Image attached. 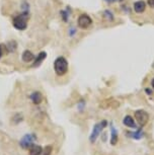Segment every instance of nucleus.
I'll list each match as a JSON object with an SVG mask.
<instances>
[{"label":"nucleus","mask_w":154,"mask_h":155,"mask_svg":"<svg viewBox=\"0 0 154 155\" xmlns=\"http://www.w3.org/2000/svg\"><path fill=\"white\" fill-rule=\"evenodd\" d=\"M104 14L107 16V19H110V20H113L114 19V15L111 13V11H109V10H106L104 11Z\"/></svg>","instance_id":"17"},{"label":"nucleus","mask_w":154,"mask_h":155,"mask_svg":"<svg viewBox=\"0 0 154 155\" xmlns=\"http://www.w3.org/2000/svg\"><path fill=\"white\" fill-rule=\"evenodd\" d=\"M106 125H107L106 121H101L100 123H97V124L93 127V130H92V132H91V135L89 136V141H90L91 143L95 142V140L97 139L98 135L101 133L103 129H104L106 127Z\"/></svg>","instance_id":"3"},{"label":"nucleus","mask_w":154,"mask_h":155,"mask_svg":"<svg viewBox=\"0 0 154 155\" xmlns=\"http://www.w3.org/2000/svg\"><path fill=\"white\" fill-rule=\"evenodd\" d=\"M148 5H149L150 7L154 8V0H148Z\"/></svg>","instance_id":"20"},{"label":"nucleus","mask_w":154,"mask_h":155,"mask_svg":"<svg viewBox=\"0 0 154 155\" xmlns=\"http://www.w3.org/2000/svg\"><path fill=\"white\" fill-rule=\"evenodd\" d=\"M6 48H7V52H11V51H14L16 49V43L12 41V42H9L6 45Z\"/></svg>","instance_id":"15"},{"label":"nucleus","mask_w":154,"mask_h":155,"mask_svg":"<svg viewBox=\"0 0 154 155\" xmlns=\"http://www.w3.org/2000/svg\"><path fill=\"white\" fill-rule=\"evenodd\" d=\"M118 1H123V0H118Z\"/></svg>","instance_id":"24"},{"label":"nucleus","mask_w":154,"mask_h":155,"mask_svg":"<svg viewBox=\"0 0 154 155\" xmlns=\"http://www.w3.org/2000/svg\"><path fill=\"white\" fill-rule=\"evenodd\" d=\"M43 151V148L41 147L40 145H33L30 148V155H40L42 153Z\"/></svg>","instance_id":"12"},{"label":"nucleus","mask_w":154,"mask_h":155,"mask_svg":"<svg viewBox=\"0 0 154 155\" xmlns=\"http://www.w3.org/2000/svg\"><path fill=\"white\" fill-rule=\"evenodd\" d=\"M123 124L125 126H127V127L129 128H136V124L134 122V119L132 118L131 116H126L123 120Z\"/></svg>","instance_id":"11"},{"label":"nucleus","mask_w":154,"mask_h":155,"mask_svg":"<svg viewBox=\"0 0 154 155\" xmlns=\"http://www.w3.org/2000/svg\"><path fill=\"white\" fill-rule=\"evenodd\" d=\"M36 140H37L36 135H34V134H25L21 138V140H20L19 144L24 149H28L34 145V142Z\"/></svg>","instance_id":"4"},{"label":"nucleus","mask_w":154,"mask_h":155,"mask_svg":"<svg viewBox=\"0 0 154 155\" xmlns=\"http://www.w3.org/2000/svg\"><path fill=\"white\" fill-rule=\"evenodd\" d=\"M34 55L31 53V51H28V50H25V51L22 53V56H21V59L25 63H30V62H33L34 60Z\"/></svg>","instance_id":"9"},{"label":"nucleus","mask_w":154,"mask_h":155,"mask_svg":"<svg viewBox=\"0 0 154 155\" xmlns=\"http://www.w3.org/2000/svg\"><path fill=\"white\" fill-rule=\"evenodd\" d=\"M51 152H52V147L51 146H47L45 148V153H44V155H50Z\"/></svg>","instance_id":"18"},{"label":"nucleus","mask_w":154,"mask_h":155,"mask_svg":"<svg viewBox=\"0 0 154 155\" xmlns=\"http://www.w3.org/2000/svg\"><path fill=\"white\" fill-rule=\"evenodd\" d=\"M128 134H129L130 137H132V138H134V139H141L142 137H143V132H142L141 130H138L137 132L128 133Z\"/></svg>","instance_id":"14"},{"label":"nucleus","mask_w":154,"mask_h":155,"mask_svg":"<svg viewBox=\"0 0 154 155\" xmlns=\"http://www.w3.org/2000/svg\"><path fill=\"white\" fill-rule=\"evenodd\" d=\"M7 52V48H6V45L4 44H0V59L3 55Z\"/></svg>","instance_id":"16"},{"label":"nucleus","mask_w":154,"mask_h":155,"mask_svg":"<svg viewBox=\"0 0 154 155\" xmlns=\"http://www.w3.org/2000/svg\"><path fill=\"white\" fill-rule=\"evenodd\" d=\"M146 91L148 92V94H151V93H152V91H151V90H150V89H148V88L146 89Z\"/></svg>","instance_id":"21"},{"label":"nucleus","mask_w":154,"mask_h":155,"mask_svg":"<svg viewBox=\"0 0 154 155\" xmlns=\"http://www.w3.org/2000/svg\"><path fill=\"white\" fill-rule=\"evenodd\" d=\"M28 12L24 11L19 15H16L12 20L13 27L18 31H25L28 28Z\"/></svg>","instance_id":"2"},{"label":"nucleus","mask_w":154,"mask_h":155,"mask_svg":"<svg viewBox=\"0 0 154 155\" xmlns=\"http://www.w3.org/2000/svg\"><path fill=\"white\" fill-rule=\"evenodd\" d=\"M30 97L34 104H40L43 101V94L40 91H34L31 94Z\"/></svg>","instance_id":"7"},{"label":"nucleus","mask_w":154,"mask_h":155,"mask_svg":"<svg viewBox=\"0 0 154 155\" xmlns=\"http://www.w3.org/2000/svg\"><path fill=\"white\" fill-rule=\"evenodd\" d=\"M61 14L63 15L64 21H67V14H65V11H61Z\"/></svg>","instance_id":"19"},{"label":"nucleus","mask_w":154,"mask_h":155,"mask_svg":"<svg viewBox=\"0 0 154 155\" xmlns=\"http://www.w3.org/2000/svg\"><path fill=\"white\" fill-rule=\"evenodd\" d=\"M135 119L136 121L138 122L139 126L143 127L148 123V120H149V115L143 110H139L135 113Z\"/></svg>","instance_id":"6"},{"label":"nucleus","mask_w":154,"mask_h":155,"mask_svg":"<svg viewBox=\"0 0 154 155\" xmlns=\"http://www.w3.org/2000/svg\"><path fill=\"white\" fill-rule=\"evenodd\" d=\"M68 61L65 57L60 56L58 57L54 62V70L56 72V74L58 76H63L65 75L68 71Z\"/></svg>","instance_id":"1"},{"label":"nucleus","mask_w":154,"mask_h":155,"mask_svg":"<svg viewBox=\"0 0 154 155\" xmlns=\"http://www.w3.org/2000/svg\"><path fill=\"white\" fill-rule=\"evenodd\" d=\"M111 129H112V138H111V143L113 145H115L116 143L118 142V132H117V130L113 127H111Z\"/></svg>","instance_id":"13"},{"label":"nucleus","mask_w":154,"mask_h":155,"mask_svg":"<svg viewBox=\"0 0 154 155\" xmlns=\"http://www.w3.org/2000/svg\"><path fill=\"white\" fill-rule=\"evenodd\" d=\"M106 2H109V3H112V2H114L115 0H106Z\"/></svg>","instance_id":"22"},{"label":"nucleus","mask_w":154,"mask_h":155,"mask_svg":"<svg viewBox=\"0 0 154 155\" xmlns=\"http://www.w3.org/2000/svg\"><path fill=\"white\" fill-rule=\"evenodd\" d=\"M77 23H78V27L80 28L86 30V28H88L92 25V19H91V17L89 15H87V14H81V15L78 17Z\"/></svg>","instance_id":"5"},{"label":"nucleus","mask_w":154,"mask_h":155,"mask_svg":"<svg viewBox=\"0 0 154 155\" xmlns=\"http://www.w3.org/2000/svg\"><path fill=\"white\" fill-rule=\"evenodd\" d=\"M47 58V53L46 52H41V53H39V55L37 56V58H34V62L33 64V66L34 67H37V66H39L41 63L43 62L44 60Z\"/></svg>","instance_id":"10"},{"label":"nucleus","mask_w":154,"mask_h":155,"mask_svg":"<svg viewBox=\"0 0 154 155\" xmlns=\"http://www.w3.org/2000/svg\"><path fill=\"white\" fill-rule=\"evenodd\" d=\"M151 85H152V87L154 88V79L152 80V82H151Z\"/></svg>","instance_id":"23"},{"label":"nucleus","mask_w":154,"mask_h":155,"mask_svg":"<svg viewBox=\"0 0 154 155\" xmlns=\"http://www.w3.org/2000/svg\"><path fill=\"white\" fill-rule=\"evenodd\" d=\"M145 9H146V3L142 0H139V1H136L134 3V10L137 13H142L144 12Z\"/></svg>","instance_id":"8"}]
</instances>
